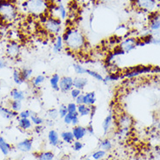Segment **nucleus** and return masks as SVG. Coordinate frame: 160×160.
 <instances>
[{"label":"nucleus","mask_w":160,"mask_h":160,"mask_svg":"<svg viewBox=\"0 0 160 160\" xmlns=\"http://www.w3.org/2000/svg\"><path fill=\"white\" fill-rule=\"evenodd\" d=\"M72 67H73V70H74L75 73L78 74V75H80V76L84 75L86 72V68H84V66H82L79 64H72Z\"/></svg>","instance_id":"38"},{"label":"nucleus","mask_w":160,"mask_h":160,"mask_svg":"<svg viewBox=\"0 0 160 160\" xmlns=\"http://www.w3.org/2000/svg\"><path fill=\"white\" fill-rule=\"evenodd\" d=\"M44 25L45 30L52 35L58 36L61 32L62 28V22L57 17H49L45 18L44 22Z\"/></svg>","instance_id":"4"},{"label":"nucleus","mask_w":160,"mask_h":160,"mask_svg":"<svg viewBox=\"0 0 160 160\" xmlns=\"http://www.w3.org/2000/svg\"><path fill=\"white\" fill-rule=\"evenodd\" d=\"M0 152L4 156H8L10 152H12V145L1 136H0Z\"/></svg>","instance_id":"21"},{"label":"nucleus","mask_w":160,"mask_h":160,"mask_svg":"<svg viewBox=\"0 0 160 160\" xmlns=\"http://www.w3.org/2000/svg\"><path fill=\"white\" fill-rule=\"evenodd\" d=\"M75 103H76L78 105L84 104V94H83V93L80 94L79 96L76 99H75Z\"/></svg>","instance_id":"46"},{"label":"nucleus","mask_w":160,"mask_h":160,"mask_svg":"<svg viewBox=\"0 0 160 160\" xmlns=\"http://www.w3.org/2000/svg\"><path fill=\"white\" fill-rule=\"evenodd\" d=\"M0 116L3 118L7 120H12L18 116V113L12 111L9 107H5L4 105H0Z\"/></svg>","instance_id":"13"},{"label":"nucleus","mask_w":160,"mask_h":160,"mask_svg":"<svg viewBox=\"0 0 160 160\" xmlns=\"http://www.w3.org/2000/svg\"><path fill=\"white\" fill-rule=\"evenodd\" d=\"M106 156V152L104 151V150H98L96 152H94L92 154V159L94 160H101L104 158V157Z\"/></svg>","instance_id":"36"},{"label":"nucleus","mask_w":160,"mask_h":160,"mask_svg":"<svg viewBox=\"0 0 160 160\" xmlns=\"http://www.w3.org/2000/svg\"><path fill=\"white\" fill-rule=\"evenodd\" d=\"M7 65H8L7 60L4 59V58H0V70H3V69L6 68Z\"/></svg>","instance_id":"47"},{"label":"nucleus","mask_w":160,"mask_h":160,"mask_svg":"<svg viewBox=\"0 0 160 160\" xmlns=\"http://www.w3.org/2000/svg\"><path fill=\"white\" fill-rule=\"evenodd\" d=\"M61 78L58 74V73H54L51 78H50V84H51V87H52L54 91L56 92H59V82Z\"/></svg>","instance_id":"26"},{"label":"nucleus","mask_w":160,"mask_h":160,"mask_svg":"<svg viewBox=\"0 0 160 160\" xmlns=\"http://www.w3.org/2000/svg\"><path fill=\"white\" fill-rule=\"evenodd\" d=\"M78 116L81 117V118L91 116L92 106H88V105L84 104H79V105H78Z\"/></svg>","instance_id":"23"},{"label":"nucleus","mask_w":160,"mask_h":160,"mask_svg":"<svg viewBox=\"0 0 160 160\" xmlns=\"http://www.w3.org/2000/svg\"><path fill=\"white\" fill-rule=\"evenodd\" d=\"M99 2H102V3H107L109 1H111V0H98Z\"/></svg>","instance_id":"53"},{"label":"nucleus","mask_w":160,"mask_h":160,"mask_svg":"<svg viewBox=\"0 0 160 160\" xmlns=\"http://www.w3.org/2000/svg\"><path fill=\"white\" fill-rule=\"evenodd\" d=\"M18 125L23 131H29V130H31L32 128L33 124L32 123L30 118H18Z\"/></svg>","instance_id":"24"},{"label":"nucleus","mask_w":160,"mask_h":160,"mask_svg":"<svg viewBox=\"0 0 160 160\" xmlns=\"http://www.w3.org/2000/svg\"><path fill=\"white\" fill-rule=\"evenodd\" d=\"M135 4L143 12H153L158 8V2L157 0H135Z\"/></svg>","instance_id":"6"},{"label":"nucleus","mask_w":160,"mask_h":160,"mask_svg":"<svg viewBox=\"0 0 160 160\" xmlns=\"http://www.w3.org/2000/svg\"><path fill=\"white\" fill-rule=\"evenodd\" d=\"M84 160H92V159H91V158H85Z\"/></svg>","instance_id":"54"},{"label":"nucleus","mask_w":160,"mask_h":160,"mask_svg":"<svg viewBox=\"0 0 160 160\" xmlns=\"http://www.w3.org/2000/svg\"><path fill=\"white\" fill-rule=\"evenodd\" d=\"M48 138L49 144H51L53 147H56L58 146L60 143V135L58 134V132H57L56 130L54 129H51L48 132Z\"/></svg>","instance_id":"14"},{"label":"nucleus","mask_w":160,"mask_h":160,"mask_svg":"<svg viewBox=\"0 0 160 160\" xmlns=\"http://www.w3.org/2000/svg\"><path fill=\"white\" fill-rule=\"evenodd\" d=\"M70 93H71V97H72V99H76L79 96L80 94H82V91L81 90H79V89H77V88H73L71 90V92H70Z\"/></svg>","instance_id":"43"},{"label":"nucleus","mask_w":160,"mask_h":160,"mask_svg":"<svg viewBox=\"0 0 160 160\" xmlns=\"http://www.w3.org/2000/svg\"><path fill=\"white\" fill-rule=\"evenodd\" d=\"M58 111V114H59V117L61 118H64V117L68 114V109H67V105L66 104H60Z\"/></svg>","instance_id":"39"},{"label":"nucleus","mask_w":160,"mask_h":160,"mask_svg":"<svg viewBox=\"0 0 160 160\" xmlns=\"http://www.w3.org/2000/svg\"><path fill=\"white\" fill-rule=\"evenodd\" d=\"M26 7L29 12L34 15H41L46 10V3L44 0H28Z\"/></svg>","instance_id":"5"},{"label":"nucleus","mask_w":160,"mask_h":160,"mask_svg":"<svg viewBox=\"0 0 160 160\" xmlns=\"http://www.w3.org/2000/svg\"><path fill=\"white\" fill-rule=\"evenodd\" d=\"M44 129L42 127V125H36V128H35V132L38 133V134H39L40 132H42Z\"/></svg>","instance_id":"50"},{"label":"nucleus","mask_w":160,"mask_h":160,"mask_svg":"<svg viewBox=\"0 0 160 160\" xmlns=\"http://www.w3.org/2000/svg\"><path fill=\"white\" fill-rule=\"evenodd\" d=\"M9 108L12 109L13 112L18 113L22 110V102L18 100H11L9 103Z\"/></svg>","instance_id":"31"},{"label":"nucleus","mask_w":160,"mask_h":160,"mask_svg":"<svg viewBox=\"0 0 160 160\" xmlns=\"http://www.w3.org/2000/svg\"><path fill=\"white\" fill-rule=\"evenodd\" d=\"M12 78H13V81L14 83L18 85H21L24 83V81L22 78L21 77V73H20V70H17L15 69L13 72H12Z\"/></svg>","instance_id":"32"},{"label":"nucleus","mask_w":160,"mask_h":160,"mask_svg":"<svg viewBox=\"0 0 160 160\" xmlns=\"http://www.w3.org/2000/svg\"><path fill=\"white\" fill-rule=\"evenodd\" d=\"M33 147V140L32 138H25V139L17 143L16 149L21 152H31Z\"/></svg>","instance_id":"11"},{"label":"nucleus","mask_w":160,"mask_h":160,"mask_svg":"<svg viewBox=\"0 0 160 160\" xmlns=\"http://www.w3.org/2000/svg\"><path fill=\"white\" fill-rule=\"evenodd\" d=\"M115 124V118L112 113H109L107 116L104 118V121L102 123V128L104 135H107L110 131L112 130V126Z\"/></svg>","instance_id":"12"},{"label":"nucleus","mask_w":160,"mask_h":160,"mask_svg":"<svg viewBox=\"0 0 160 160\" xmlns=\"http://www.w3.org/2000/svg\"><path fill=\"white\" fill-rule=\"evenodd\" d=\"M72 132L74 135L75 140H82L87 134V129L86 127L78 124L77 126H73Z\"/></svg>","instance_id":"15"},{"label":"nucleus","mask_w":160,"mask_h":160,"mask_svg":"<svg viewBox=\"0 0 160 160\" xmlns=\"http://www.w3.org/2000/svg\"><path fill=\"white\" fill-rule=\"evenodd\" d=\"M64 158H62L61 160H70V156L69 155H64Z\"/></svg>","instance_id":"52"},{"label":"nucleus","mask_w":160,"mask_h":160,"mask_svg":"<svg viewBox=\"0 0 160 160\" xmlns=\"http://www.w3.org/2000/svg\"><path fill=\"white\" fill-rule=\"evenodd\" d=\"M73 78L64 76L61 78L59 82V91L63 93H68L73 88Z\"/></svg>","instance_id":"10"},{"label":"nucleus","mask_w":160,"mask_h":160,"mask_svg":"<svg viewBox=\"0 0 160 160\" xmlns=\"http://www.w3.org/2000/svg\"><path fill=\"white\" fill-rule=\"evenodd\" d=\"M62 37L65 48L72 53L82 52L86 46V38L79 29L68 27Z\"/></svg>","instance_id":"1"},{"label":"nucleus","mask_w":160,"mask_h":160,"mask_svg":"<svg viewBox=\"0 0 160 160\" xmlns=\"http://www.w3.org/2000/svg\"><path fill=\"white\" fill-rule=\"evenodd\" d=\"M60 138L63 140V142L65 144H71L75 141V138L72 131H64L60 134Z\"/></svg>","instance_id":"22"},{"label":"nucleus","mask_w":160,"mask_h":160,"mask_svg":"<svg viewBox=\"0 0 160 160\" xmlns=\"http://www.w3.org/2000/svg\"><path fill=\"white\" fill-rule=\"evenodd\" d=\"M88 83V78H84V77H76L75 78H73V86H74V88L79 89L81 91H83L86 87Z\"/></svg>","instance_id":"17"},{"label":"nucleus","mask_w":160,"mask_h":160,"mask_svg":"<svg viewBox=\"0 0 160 160\" xmlns=\"http://www.w3.org/2000/svg\"><path fill=\"white\" fill-rule=\"evenodd\" d=\"M64 46V39H63V37L58 35L55 38V41L53 43V46H52V51L54 53H60V52L63 51Z\"/></svg>","instance_id":"18"},{"label":"nucleus","mask_w":160,"mask_h":160,"mask_svg":"<svg viewBox=\"0 0 160 160\" xmlns=\"http://www.w3.org/2000/svg\"><path fill=\"white\" fill-rule=\"evenodd\" d=\"M119 78H121V75L118 74L116 72H113V73H111L107 76L104 77V80H103V83L104 84H108L109 83L111 82H114V81H117Z\"/></svg>","instance_id":"30"},{"label":"nucleus","mask_w":160,"mask_h":160,"mask_svg":"<svg viewBox=\"0 0 160 160\" xmlns=\"http://www.w3.org/2000/svg\"><path fill=\"white\" fill-rule=\"evenodd\" d=\"M84 147V144L81 142V140H75L73 143H72V149L75 151V152H79Z\"/></svg>","instance_id":"40"},{"label":"nucleus","mask_w":160,"mask_h":160,"mask_svg":"<svg viewBox=\"0 0 160 160\" xmlns=\"http://www.w3.org/2000/svg\"><path fill=\"white\" fill-rule=\"evenodd\" d=\"M54 158H55V155L51 151L41 152L37 155L38 160H54Z\"/></svg>","instance_id":"29"},{"label":"nucleus","mask_w":160,"mask_h":160,"mask_svg":"<svg viewBox=\"0 0 160 160\" xmlns=\"http://www.w3.org/2000/svg\"><path fill=\"white\" fill-rule=\"evenodd\" d=\"M98 147H99V149L104 150L106 152H110L112 149V142L109 138L101 139L99 141V144H98Z\"/></svg>","instance_id":"28"},{"label":"nucleus","mask_w":160,"mask_h":160,"mask_svg":"<svg viewBox=\"0 0 160 160\" xmlns=\"http://www.w3.org/2000/svg\"><path fill=\"white\" fill-rule=\"evenodd\" d=\"M157 1H158V2H160V0H157Z\"/></svg>","instance_id":"55"},{"label":"nucleus","mask_w":160,"mask_h":160,"mask_svg":"<svg viewBox=\"0 0 160 160\" xmlns=\"http://www.w3.org/2000/svg\"><path fill=\"white\" fill-rule=\"evenodd\" d=\"M45 124L49 126V127H52L53 125H54V120H52V119H47L45 120Z\"/></svg>","instance_id":"49"},{"label":"nucleus","mask_w":160,"mask_h":160,"mask_svg":"<svg viewBox=\"0 0 160 160\" xmlns=\"http://www.w3.org/2000/svg\"><path fill=\"white\" fill-rule=\"evenodd\" d=\"M138 39L135 38H132V37H130V38H127L125 39L122 40L119 43V47L124 53H129V52H132L133 50L138 47Z\"/></svg>","instance_id":"7"},{"label":"nucleus","mask_w":160,"mask_h":160,"mask_svg":"<svg viewBox=\"0 0 160 160\" xmlns=\"http://www.w3.org/2000/svg\"><path fill=\"white\" fill-rule=\"evenodd\" d=\"M6 56L11 59H17L20 54V45L19 44L12 40L11 42H9L6 45Z\"/></svg>","instance_id":"8"},{"label":"nucleus","mask_w":160,"mask_h":160,"mask_svg":"<svg viewBox=\"0 0 160 160\" xmlns=\"http://www.w3.org/2000/svg\"><path fill=\"white\" fill-rule=\"evenodd\" d=\"M20 73H21V77H22L23 80L24 82H26V81L32 79L33 70L30 67H23L20 70Z\"/></svg>","instance_id":"27"},{"label":"nucleus","mask_w":160,"mask_h":160,"mask_svg":"<svg viewBox=\"0 0 160 160\" xmlns=\"http://www.w3.org/2000/svg\"><path fill=\"white\" fill-rule=\"evenodd\" d=\"M30 119L32 121V123L34 125H42L44 123V120L43 118H41L39 115H38L37 113L32 112V115L30 117Z\"/></svg>","instance_id":"33"},{"label":"nucleus","mask_w":160,"mask_h":160,"mask_svg":"<svg viewBox=\"0 0 160 160\" xmlns=\"http://www.w3.org/2000/svg\"><path fill=\"white\" fill-rule=\"evenodd\" d=\"M32 111L31 110H24V111H21L18 113V118H30V117L32 115Z\"/></svg>","instance_id":"42"},{"label":"nucleus","mask_w":160,"mask_h":160,"mask_svg":"<svg viewBox=\"0 0 160 160\" xmlns=\"http://www.w3.org/2000/svg\"><path fill=\"white\" fill-rule=\"evenodd\" d=\"M152 71V66H142V67H138V68L129 71V72H124V75H121V78H137V77L140 76L144 73H148Z\"/></svg>","instance_id":"9"},{"label":"nucleus","mask_w":160,"mask_h":160,"mask_svg":"<svg viewBox=\"0 0 160 160\" xmlns=\"http://www.w3.org/2000/svg\"><path fill=\"white\" fill-rule=\"evenodd\" d=\"M57 12L58 13V16L60 17V18H62V19H65L66 18V17H67V11H66L64 4L60 3L58 5V7H57Z\"/></svg>","instance_id":"37"},{"label":"nucleus","mask_w":160,"mask_h":160,"mask_svg":"<svg viewBox=\"0 0 160 160\" xmlns=\"http://www.w3.org/2000/svg\"><path fill=\"white\" fill-rule=\"evenodd\" d=\"M45 79H46V77L44 76V75L38 74V75H37L34 78H32L30 81H31V84H32V85L34 88H38V87H40L42 84H44Z\"/></svg>","instance_id":"25"},{"label":"nucleus","mask_w":160,"mask_h":160,"mask_svg":"<svg viewBox=\"0 0 160 160\" xmlns=\"http://www.w3.org/2000/svg\"><path fill=\"white\" fill-rule=\"evenodd\" d=\"M97 101L96 93L94 92H88L84 94V104L88 106L94 105Z\"/></svg>","instance_id":"20"},{"label":"nucleus","mask_w":160,"mask_h":160,"mask_svg":"<svg viewBox=\"0 0 160 160\" xmlns=\"http://www.w3.org/2000/svg\"><path fill=\"white\" fill-rule=\"evenodd\" d=\"M58 117H59V114H58V109H55V108L49 109L48 111L46 112V118H47L48 119L56 120Z\"/></svg>","instance_id":"35"},{"label":"nucleus","mask_w":160,"mask_h":160,"mask_svg":"<svg viewBox=\"0 0 160 160\" xmlns=\"http://www.w3.org/2000/svg\"><path fill=\"white\" fill-rule=\"evenodd\" d=\"M79 116H78V113L77 112V113H74L73 114V118H72V124L73 126H77V125H78L79 124Z\"/></svg>","instance_id":"45"},{"label":"nucleus","mask_w":160,"mask_h":160,"mask_svg":"<svg viewBox=\"0 0 160 160\" xmlns=\"http://www.w3.org/2000/svg\"><path fill=\"white\" fill-rule=\"evenodd\" d=\"M18 17V9L12 2L3 0L0 2V18L5 22H12Z\"/></svg>","instance_id":"2"},{"label":"nucleus","mask_w":160,"mask_h":160,"mask_svg":"<svg viewBox=\"0 0 160 160\" xmlns=\"http://www.w3.org/2000/svg\"><path fill=\"white\" fill-rule=\"evenodd\" d=\"M10 97L12 98V100H18V101H21V102L26 98L25 92L18 88L12 89L11 92H10Z\"/></svg>","instance_id":"19"},{"label":"nucleus","mask_w":160,"mask_h":160,"mask_svg":"<svg viewBox=\"0 0 160 160\" xmlns=\"http://www.w3.org/2000/svg\"><path fill=\"white\" fill-rule=\"evenodd\" d=\"M67 109H68V113H77L78 112V104L75 102H71L67 104Z\"/></svg>","instance_id":"41"},{"label":"nucleus","mask_w":160,"mask_h":160,"mask_svg":"<svg viewBox=\"0 0 160 160\" xmlns=\"http://www.w3.org/2000/svg\"><path fill=\"white\" fill-rule=\"evenodd\" d=\"M72 118H73V114H72V113H68V114L63 118V120H64V124H66V125H69V124H72Z\"/></svg>","instance_id":"44"},{"label":"nucleus","mask_w":160,"mask_h":160,"mask_svg":"<svg viewBox=\"0 0 160 160\" xmlns=\"http://www.w3.org/2000/svg\"><path fill=\"white\" fill-rule=\"evenodd\" d=\"M149 30L152 32H160V15L155 14L151 18L149 23Z\"/></svg>","instance_id":"16"},{"label":"nucleus","mask_w":160,"mask_h":160,"mask_svg":"<svg viewBox=\"0 0 160 160\" xmlns=\"http://www.w3.org/2000/svg\"><path fill=\"white\" fill-rule=\"evenodd\" d=\"M87 129V133H89L90 135H93L94 134V129H93V126H92V124H91L89 126L86 127Z\"/></svg>","instance_id":"48"},{"label":"nucleus","mask_w":160,"mask_h":160,"mask_svg":"<svg viewBox=\"0 0 160 160\" xmlns=\"http://www.w3.org/2000/svg\"><path fill=\"white\" fill-rule=\"evenodd\" d=\"M85 74H87V75H89L90 77L93 78L94 79L99 81V82H103V80H104V77L102 76L99 72H95V71H92V70H90V69H86V72H85Z\"/></svg>","instance_id":"34"},{"label":"nucleus","mask_w":160,"mask_h":160,"mask_svg":"<svg viewBox=\"0 0 160 160\" xmlns=\"http://www.w3.org/2000/svg\"><path fill=\"white\" fill-rule=\"evenodd\" d=\"M129 160H144L141 157H138V156H134V157H132Z\"/></svg>","instance_id":"51"},{"label":"nucleus","mask_w":160,"mask_h":160,"mask_svg":"<svg viewBox=\"0 0 160 160\" xmlns=\"http://www.w3.org/2000/svg\"><path fill=\"white\" fill-rule=\"evenodd\" d=\"M133 124L132 118L126 113L121 114L117 120V126H118V133L119 136H124L127 134L129 130L132 128Z\"/></svg>","instance_id":"3"}]
</instances>
